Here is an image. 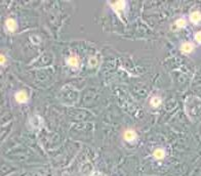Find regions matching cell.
Segmentation results:
<instances>
[{
	"mask_svg": "<svg viewBox=\"0 0 201 176\" xmlns=\"http://www.w3.org/2000/svg\"><path fill=\"white\" fill-rule=\"evenodd\" d=\"M15 99H17L18 103H25L28 99V95L25 91H20L18 92L17 95H15Z\"/></svg>",
	"mask_w": 201,
	"mask_h": 176,
	"instance_id": "obj_1",
	"label": "cell"
},
{
	"mask_svg": "<svg viewBox=\"0 0 201 176\" xmlns=\"http://www.w3.org/2000/svg\"><path fill=\"white\" fill-rule=\"evenodd\" d=\"M190 20L191 22H193L194 24H197L201 21V13L199 11H195V12H192L190 15Z\"/></svg>",
	"mask_w": 201,
	"mask_h": 176,
	"instance_id": "obj_2",
	"label": "cell"
},
{
	"mask_svg": "<svg viewBox=\"0 0 201 176\" xmlns=\"http://www.w3.org/2000/svg\"><path fill=\"white\" fill-rule=\"evenodd\" d=\"M5 25L7 30H9V31H15V27H17V23H15V21L13 20V18H8V20L6 21Z\"/></svg>",
	"mask_w": 201,
	"mask_h": 176,
	"instance_id": "obj_3",
	"label": "cell"
},
{
	"mask_svg": "<svg viewBox=\"0 0 201 176\" xmlns=\"http://www.w3.org/2000/svg\"><path fill=\"white\" fill-rule=\"evenodd\" d=\"M124 138L128 141H133L135 138V132L133 130H127L124 133Z\"/></svg>",
	"mask_w": 201,
	"mask_h": 176,
	"instance_id": "obj_4",
	"label": "cell"
},
{
	"mask_svg": "<svg viewBox=\"0 0 201 176\" xmlns=\"http://www.w3.org/2000/svg\"><path fill=\"white\" fill-rule=\"evenodd\" d=\"M182 50H183L184 52H187V53H189V52H191L193 50V45L191 43H184L183 45H182Z\"/></svg>",
	"mask_w": 201,
	"mask_h": 176,
	"instance_id": "obj_5",
	"label": "cell"
},
{
	"mask_svg": "<svg viewBox=\"0 0 201 176\" xmlns=\"http://www.w3.org/2000/svg\"><path fill=\"white\" fill-rule=\"evenodd\" d=\"M164 155L165 154H164V152H163L162 149H157L155 152H154V157L158 160H161V159L164 158Z\"/></svg>",
	"mask_w": 201,
	"mask_h": 176,
	"instance_id": "obj_6",
	"label": "cell"
},
{
	"mask_svg": "<svg viewBox=\"0 0 201 176\" xmlns=\"http://www.w3.org/2000/svg\"><path fill=\"white\" fill-rule=\"evenodd\" d=\"M124 5H125V4H124V1H116L115 3L112 4L113 8L116 9V10H121V9H123Z\"/></svg>",
	"mask_w": 201,
	"mask_h": 176,
	"instance_id": "obj_7",
	"label": "cell"
},
{
	"mask_svg": "<svg viewBox=\"0 0 201 176\" xmlns=\"http://www.w3.org/2000/svg\"><path fill=\"white\" fill-rule=\"evenodd\" d=\"M68 64L71 67H77L78 66V59L76 56H71L68 59Z\"/></svg>",
	"mask_w": 201,
	"mask_h": 176,
	"instance_id": "obj_8",
	"label": "cell"
},
{
	"mask_svg": "<svg viewBox=\"0 0 201 176\" xmlns=\"http://www.w3.org/2000/svg\"><path fill=\"white\" fill-rule=\"evenodd\" d=\"M161 103V99L159 98V97H153V98L151 99V105L153 106H158L160 105Z\"/></svg>",
	"mask_w": 201,
	"mask_h": 176,
	"instance_id": "obj_9",
	"label": "cell"
},
{
	"mask_svg": "<svg viewBox=\"0 0 201 176\" xmlns=\"http://www.w3.org/2000/svg\"><path fill=\"white\" fill-rule=\"evenodd\" d=\"M175 25H177L179 28H183L186 26V21L184 20V18H180L179 21H177V23H175Z\"/></svg>",
	"mask_w": 201,
	"mask_h": 176,
	"instance_id": "obj_10",
	"label": "cell"
},
{
	"mask_svg": "<svg viewBox=\"0 0 201 176\" xmlns=\"http://www.w3.org/2000/svg\"><path fill=\"white\" fill-rule=\"evenodd\" d=\"M96 64H98V61H96V59H94V57H92V59H89V65H91V67L96 66Z\"/></svg>",
	"mask_w": 201,
	"mask_h": 176,
	"instance_id": "obj_11",
	"label": "cell"
},
{
	"mask_svg": "<svg viewBox=\"0 0 201 176\" xmlns=\"http://www.w3.org/2000/svg\"><path fill=\"white\" fill-rule=\"evenodd\" d=\"M195 40L197 41V42L201 43V32H198V33L195 34Z\"/></svg>",
	"mask_w": 201,
	"mask_h": 176,
	"instance_id": "obj_12",
	"label": "cell"
},
{
	"mask_svg": "<svg viewBox=\"0 0 201 176\" xmlns=\"http://www.w3.org/2000/svg\"><path fill=\"white\" fill-rule=\"evenodd\" d=\"M4 62H5V57H4V55H1V64L3 65Z\"/></svg>",
	"mask_w": 201,
	"mask_h": 176,
	"instance_id": "obj_13",
	"label": "cell"
}]
</instances>
